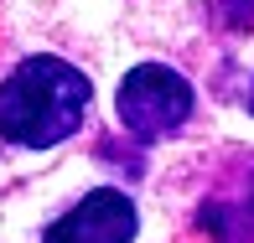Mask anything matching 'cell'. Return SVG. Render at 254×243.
Here are the masks:
<instances>
[{"instance_id": "3", "label": "cell", "mask_w": 254, "mask_h": 243, "mask_svg": "<svg viewBox=\"0 0 254 243\" xmlns=\"http://www.w3.org/2000/svg\"><path fill=\"white\" fill-rule=\"evenodd\" d=\"M140 217H135V202L114 187L88 192L78 207H67L63 217L47 228L42 243H130Z\"/></svg>"}, {"instance_id": "4", "label": "cell", "mask_w": 254, "mask_h": 243, "mask_svg": "<svg viewBox=\"0 0 254 243\" xmlns=\"http://www.w3.org/2000/svg\"><path fill=\"white\" fill-rule=\"evenodd\" d=\"M249 109H254V94H249Z\"/></svg>"}, {"instance_id": "5", "label": "cell", "mask_w": 254, "mask_h": 243, "mask_svg": "<svg viewBox=\"0 0 254 243\" xmlns=\"http://www.w3.org/2000/svg\"><path fill=\"white\" fill-rule=\"evenodd\" d=\"M249 207H254V202H249Z\"/></svg>"}, {"instance_id": "2", "label": "cell", "mask_w": 254, "mask_h": 243, "mask_svg": "<svg viewBox=\"0 0 254 243\" xmlns=\"http://www.w3.org/2000/svg\"><path fill=\"white\" fill-rule=\"evenodd\" d=\"M114 114H120V124L130 135L156 140V135L177 130L192 114V83L182 73H171V67H161V62H140V67L125 73L120 94H114Z\"/></svg>"}, {"instance_id": "1", "label": "cell", "mask_w": 254, "mask_h": 243, "mask_svg": "<svg viewBox=\"0 0 254 243\" xmlns=\"http://www.w3.org/2000/svg\"><path fill=\"white\" fill-rule=\"evenodd\" d=\"M88 78L63 57H26L0 83V135L10 145L47 150L63 145L88 114Z\"/></svg>"}]
</instances>
